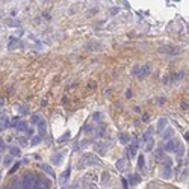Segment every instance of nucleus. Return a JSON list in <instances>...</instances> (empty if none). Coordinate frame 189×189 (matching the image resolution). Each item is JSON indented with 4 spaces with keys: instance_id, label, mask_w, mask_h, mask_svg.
I'll return each mask as SVG.
<instances>
[{
    "instance_id": "nucleus-1",
    "label": "nucleus",
    "mask_w": 189,
    "mask_h": 189,
    "mask_svg": "<svg viewBox=\"0 0 189 189\" xmlns=\"http://www.w3.org/2000/svg\"><path fill=\"white\" fill-rule=\"evenodd\" d=\"M36 180H38V177L35 174H26L24 177L21 179L23 189H33L35 185H36Z\"/></svg>"
},
{
    "instance_id": "nucleus-2",
    "label": "nucleus",
    "mask_w": 189,
    "mask_h": 189,
    "mask_svg": "<svg viewBox=\"0 0 189 189\" xmlns=\"http://www.w3.org/2000/svg\"><path fill=\"white\" fill-rule=\"evenodd\" d=\"M150 71H151V67L148 64H144V65H136L132 73L135 74V76H138V77H145V76L150 74Z\"/></svg>"
},
{
    "instance_id": "nucleus-3",
    "label": "nucleus",
    "mask_w": 189,
    "mask_h": 189,
    "mask_svg": "<svg viewBox=\"0 0 189 189\" xmlns=\"http://www.w3.org/2000/svg\"><path fill=\"white\" fill-rule=\"evenodd\" d=\"M160 53H165V55H179L180 49L179 47H174V45H164L159 49Z\"/></svg>"
},
{
    "instance_id": "nucleus-4",
    "label": "nucleus",
    "mask_w": 189,
    "mask_h": 189,
    "mask_svg": "<svg viewBox=\"0 0 189 189\" xmlns=\"http://www.w3.org/2000/svg\"><path fill=\"white\" fill-rule=\"evenodd\" d=\"M83 160H86V162H85V166H91V165H100V160H98V157H97V156H94V154H91V153L85 154V156H83Z\"/></svg>"
},
{
    "instance_id": "nucleus-5",
    "label": "nucleus",
    "mask_w": 189,
    "mask_h": 189,
    "mask_svg": "<svg viewBox=\"0 0 189 189\" xmlns=\"http://www.w3.org/2000/svg\"><path fill=\"white\" fill-rule=\"evenodd\" d=\"M181 144L179 142L177 139H171V141H168V142L165 144V151H177V148L180 147Z\"/></svg>"
},
{
    "instance_id": "nucleus-6",
    "label": "nucleus",
    "mask_w": 189,
    "mask_h": 189,
    "mask_svg": "<svg viewBox=\"0 0 189 189\" xmlns=\"http://www.w3.org/2000/svg\"><path fill=\"white\" fill-rule=\"evenodd\" d=\"M160 177L162 179H171L173 177V170H171V166H165L164 165V168L160 170Z\"/></svg>"
},
{
    "instance_id": "nucleus-7",
    "label": "nucleus",
    "mask_w": 189,
    "mask_h": 189,
    "mask_svg": "<svg viewBox=\"0 0 189 189\" xmlns=\"http://www.w3.org/2000/svg\"><path fill=\"white\" fill-rule=\"evenodd\" d=\"M138 145H139V141L135 138L132 142L129 144V154L130 156H135V154H136V151H138Z\"/></svg>"
},
{
    "instance_id": "nucleus-8",
    "label": "nucleus",
    "mask_w": 189,
    "mask_h": 189,
    "mask_svg": "<svg viewBox=\"0 0 189 189\" xmlns=\"http://www.w3.org/2000/svg\"><path fill=\"white\" fill-rule=\"evenodd\" d=\"M33 189H49V181H47L45 179H39L38 177L36 185H35V188H33Z\"/></svg>"
},
{
    "instance_id": "nucleus-9",
    "label": "nucleus",
    "mask_w": 189,
    "mask_h": 189,
    "mask_svg": "<svg viewBox=\"0 0 189 189\" xmlns=\"http://www.w3.org/2000/svg\"><path fill=\"white\" fill-rule=\"evenodd\" d=\"M173 135H174V130L171 129V127H166L165 132L162 133V139L168 142V141H171V139H173Z\"/></svg>"
},
{
    "instance_id": "nucleus-10",
    "label": "nucleus",
    "mask_w": 189,
    "mask_h": 189,
    "mask_svg": "<svg viewBox=\"0 0 189 189\" xmlns=\"http://www.w3.org/2000/svg\"><path fill=\"white\" fill-rule=\"evenodd\" d=\"M64 156H65L64 153H55V154H53V156H52V162H53V164H55V165L58 166V165H60V164H62V159H64Z\"/></svg>"
},
{
    "instance_id": "nucleus-11",
    "label": "nucleus",
    "mask_w": 189,
    "mask_h": 189,
    "mask_svg": "<svg viewBox=\"0 0 189 189\" xmlns=\"http://www.w3.org/2000/svg\"><path fill=\"white\" fill-rule=\"evenodd\" d=\"M166 124H168L166 118H159V121H157V132L164 133L165 129H166Z\"/></svg>"
},
{
    "instance_id": "nucleus-12",
    "label": "nucleus",
    "mask_w": 189,
    "mask_h": 189,
    "mask_svg": "<svg viewBox=\"0 0 189 189\" xmlns=\"http://www.w3.org/2000/svg\"><path fill=\"white\" fill-rule=\"evenodd\" d=\"M70 173H71V170H70V168H67V170L62 173V175H60V185H67V180H68L70 179Z\"/></svg>"
},
{
    "instance_id": "nucleus-13",
    "label": "nucleus",
    "mask_w": 189,
    "mask_h": 189,
    "mask_svg": "<svg viewBox=\"0 0 189 189\" xmlns=\"http://www.w3.org/2000/svg\"><path fill=\"white\" fill-rule=\"evenodd\" d=\"M18 44H20L18 39H17L15 36H11V38H9V41H8V50H14Z\"/></svg>"
},
{
    "instance_id": "nucleus-14",
    "label": "nucleus",
    "mask_w": 189,
    "mask_h": 189,
    "mask_svg": "<svg viewBox=\"0 0 189 189\" xmlns=\"http://www.w3.org/2000/svg\"><path fill=\"white\" fill-rule=\"evenodd\" d=\"M151 135H153V127H148L142 135V142H148L151 139Z\"/></svg>"
},
{
    "instance_id": "nucleus-15",
    "label": "nucleus",
    "mask_w": 189,
    "mask_h": 189,
    "mask_svg": "<svg viewBox=\"0 0 189 189\" xmlns=\"http://www.w3.org/2000/svg\"><path fill=\"white\" fill-rule=\"evenodd\" d=\"M41 170H43V171H45L47 174L50 175V177H56V174L53 173V168H52L50 165H47V164H41Z\"/></svg>"
},
{
    "instance_id": "nucleus-16",
    "label": "nucleus",
    "mask_w": 189,
    "mask_h": 189,
    "mask_svg": "<svg viewBox=\"0 0 189 189\" xmlns=\"http://www.w3.org/2000/svg\"><path fill=\"white\" fill-rule=\"evenodd\" d=\"M107 150V144H103V142H97L96 144V151L100 153V154H104Z\"/></svg>"
},
{
    "instance_id": "nucleus-17",
    "label": "nucleus",
    "mask_w": 189,
    "mask_h": 189,
    "mask_svg": "<svg viewBox=\"0 0 189 189\" xmlns=\"http://www.w3.org/2000/svg\"><path fill=\"white\" fill-rule=\"evenodd\" d=\"M38 130H39V135H44L45 130H47V123H45V120H41L38 123Z\"/></svg>"
},
{
    "instance_id": "nucleus-18",
    "label": "nucleus",
    "mask_w": 189,
    "mask_h": 189,
    "mask_svg": "<svg viewBox=\"0 0 189 189\" xmlns=\"http://www.w3.org/2000/svg\"><path fill=\"white\" fill-rule=\"evenodd\" d=\"M126 164H127V160H126V159H120V160H117V164H115L117 170H118V171H124Z\"/></svg>"
},
{
    "instance_id": "nucleus-19",
    "label": "nucleus",
    "mask_w": 189,
    "mask_h": 189,
    "mask_svg": "<svg viewBox=\"0 0 189 189\" xmlns=\"http://www.w3.org/2000/svg\"><path fill=\"white\" fill-rule=\"evenodd\" d=\"M154 157H156V160H157V162H164V159H165V154H164V151H162L160 148H159V150H156V151H154Z\"/></svg>"
},
{
    "instance_id": "nucleus-20",
    "label": "nucleus",
    "mask_w": 189,
    "mask_h": 189,
    "mask_svg": "<svg viewBox=\"0 0 189 189\" xmlns=\"http://www.w3.org/2000/svg\"><path fill=\"white\" fill-rule=\"evenodd\" d=\"M9 154H11L12 157L20 156V154H21V150H20L18 147H9Z\"/></svg>"
},
{
    "instance_id": "nucleus-21",
    "label": "nucleus",
    "mask_w": 189,
    "mask_h": 189,
    "mask_svg": "<svg viewBox=\"0 0 189 189\" xmlns=\"http://www.w3.org/2000/svg\"><path fill=\"white\" fill-rule=\"evenodd\" d=\"M120 142H121V144H129V142H130V135H129V133H121Z\"/></svg>"
},
{
    "instance_id": "nucleus-22",
    "label": "nucleus",
    "mask_w": 189,
    "mask_h": 189,
    "mask_svg": "<svg viewBox=\"0 0 189 189\" xmlns=\"http://www.w3.org/2000/svg\"><path fill=\"white\" fill-rule=\"evenodd\" d=\"M17 130L18 132H27L29 127H27V124H26L24 121H20V123L17 124Z\"/></svg>"
},
{
    "instance_id": "nucleus-23",
    "label": "nucleus",
    "mask_w": 189,
    "mask_h": 189,
    "mask_svg": "<svg viewBox=\"0 0 189 189\" xmlns=\"http://www.w3.org/2000/svg\"><path fill=\"white\" fill-rule=\"evenodd\" d=\"M43 135H36V136H32V139H30V144L32 145H38L39 142H41V141H43Z\"/></svg>"
},
{
    "instance_id": "nucleus-24",
    "label": "nucleus",
    "mask_w": 189,
    "mask_h": 189,
    "mask_svg": "<svg viewBox=\"0 0 189 189\" xmlns=\"http://www.w3.org/2000/svg\"><path fill=\"white\" fill-rule=\"evenodd\" d=\"M12 162H14V157H12L11 154H8V156H5V157H3V165H5V166L12 165Z\"/></svg>"
},
{
    "instance_id": "nucleus-25",
    "label": "nucleus",
    "mask_w": 189,
    "mask_h": 189,
    "mask_svg": "<svg viewBox=\"0 0 189 189\" xmlns=\"http://www.w3.org/2000/svg\"><path fill=\"white\" fill-rule=\"evenodd\" d=\"M71 138V132L68 130V132H65L64 135H62V136H60L59 139H58V142H65V141H68Z\"/></svg>"
},
{
    "instance_id": "nucleus-26",
    "label": "nucleus",
    "mask_w": 189,
    "mask_h": 189,
    "mask_svg": "<svg viewBox=\"0 0 189 189\" xmlns=\"http://www.w3.org/2000/svg\"><path fill=\"white\" fill-rule=\"evenodd\" d=\"M129 180H130V185H136L138 181L141 180V177L138 174H133V175H129Z\"/></svg>"
},
{
    "instance_id": "nucleus-27",
    "label": "nucleus",
    "mask_w": 189,
    "mask_h": 189,
    "mask_svg": "<svg viewBox=\"0 0 189 189\" xmlns=\"http://www.w3.org/2000/svg\"><path fill=\"white\" fill-rule=\"evenodd\" d=\"M104 132H106V126H104V124H102V126L98 127V130H97V138H103Z\"/></svg>"
},
{
    "instance_id": "nucleus-28",
    "label": "nucleus",
    "mask_w": 189,
    "mask_h": 189,
    "mask_svg": "<svg viewBox=\"0 0 189 189\" xmlns=\"http://www.w3.org/2000/svg\"><path fill=\"white\" fill-rule=\"evenodd\" d=\"M153 147H154V139L151 138L150 141H148V142H145V151H151Z\"/></svg>"
},
{
    "instance_id": "nucleus-29",
    "label": "nucleus",
    "mask_w": 189,
    "mask_h": 189,
    "mask_svg": "<svg viewBox=\"0 0 189 189\" xmlns=\"http://www.w3.org/2000/svg\"><path fill=\"white\" fill-rule=\"evenodd\" d=\"M144 166H145V159H144L142 154H141V156L138 157V168H139V170H142Z\"/></svg>"
},
{
    "instance_id": "nucleus-30",
    "label": "nucleus",
    "mask_w": 189,
    "mask_h": 189,
    "mask_svg": "<svg viewBox=\"0 0 189 189\" xmlns=\"http://www.w3.org/2000/svg\"><path fill=\"white\" fill-rule=\"evenodd\" d=\"M6 127H9V120L5 118L3 121H0V130H5Z\"/></svg>"
},
{
    "instance_id": "nucleus-31",
    "label": "nucleus",
    "mask_w": 189,
    "mask_h": 189,
    "mask_svg": "<svg viewBox=\"0 0 189 189\" xmlns=\"http://www.w3.org/2000/svg\"><path fill=\"white\" fill-rule=\"evenodd\" d=\"M94 130H96V124L89 123V124L85 126V132H86V133H91V132H94Z\"/></svg>"
},
{
    "instance_id": "nucleus-32",
    "label": "nucleus",
    "mask_w": 189,
    "mask_h": 189,
    "mask_svg": "<svg viewBox=\"0 0 189 189\" xmlns=\"http://www.w3.org/2000/svg\"><path fill=\"white\" fill-rule=\"evenodd\" d=\"M12 189H23V183H21V180H14V185H12Z\"/></svg>"
},
{
    "instance_id": "nucleus-33",
    "label": "nucleus",
    "mask_w": 189,
    "mask_h": 189,
    "mask_svg": "<svg viewBox=\"0 0 189 189\" xmlns=\"http://www.w3.org/2000/svg\"><path fill=\"white\" fill-rule=\"evenodd\" d=\"M107 181H109V173L104 171V173L102 174V183L104 185V183H107Z\"/></svg>"
},
{
    "instance_id": "nucleus-34",
    "label": "nucleus",
    "mask_w": 189,
    "mask_h": 189,
    "mask_svg": "<svg viewBox=\"0 0 189 189\" xmlns=\"http://www.w3.org/2000/svg\"><path fill=\"white\" fill-rule=\"evenodd\" d=\"M92 120H94V121H100V120H103V113H102V112L94 113V115H92Z\"/></svg>"
},
{
    "instance_id": "nucleus-35",
    "label": "nucleus",
    "mask_w": 189,
    "mask_h": 189,
    "mask_svg": "<svg viewBox=\"0 0 189 189\" xmlns=\"http://www.w3.org/2000/svg\"><path fill=\"white\" fill-rule=\"evenodd\" d=\"M175 153H177V156H183V154H185V147H183V145H180V147L177 148V151H175Z\"/></svg>"
},
{
    "instance_id": "nucleus-36",
    "label": "nucleus",
    "mask_w": 189,
    "mask_h": 189,
    "mask_svg": "<svg viewBox=\"0 0 189 189\" xmlns=\"http://www.w3.org/2000/svg\"><path fill=\"white\" fill-rule=\"evenodd\" d=\"M91 144V139H83L82 142H80V148H85L86 145H89Z\"/></svg>"
},
{
    "instance_id": "nucleus-37",
    "label": "nucleus",
    "mask_w": 189,
    "mask_h": 189,
    "mask_svg": "<svg viewBox=\"0 0 189 189\" xmlns=\"http://www.w3.org/2000/svg\"><path fill=\"white\" fill-rule=\"evenodd\" d=\"M39 121H41V118H39L38 115H33V117H32V124H38Z\"/></svg>"
},
{
    "instance_id": "nucleus-38",
    "label": "nucleus",
    "mask_w": 189,
    "mask_h": 189,
    "mask_svg": "<svg viewBox=\"0 0 189 189\" xmlns=\"http://www.w3.org/2000/svg\"><path fill=\"white\" fill-rule=\"evenodd\" d=\"M20 165H21V164H20V162H18V164H15L14 166L11 168V171H9V173H11V174H14V173H15V171L18 170V168H20Z\"/></svg>"
},
{
    "instance_id": "nucleus-39",
    "label": "nucleus",
    "mask_w": 189,
    "mask_h": 189,
    "mask_svg": "<svg viewBox=\"0 0 189 189\" xmlns=\"http://www.w3.org/2000/svg\"><path fill=\"white\" fill-rule=\"evenodd\" d=\"M185 77V73H179V74H175V77H174V80H181Z\"/></svg>"
},
{
    "instance_id": "nucleus-40",
    "label": "nucleus",
    "mask_w": 189,
    "mask_h": 189,
    "mask_svg": "<svg viewBox=\"0 0 189 189\" xmlns=\"http://www.w3.org/2000/svg\"><path fill=\"white\" fill-rule=\"evenodd\" d=\"M6 24H11V26H18V21H12V20H6Z\"/></svg>"
},
{
    "instance_id": "nucleus-41",
    "label": "nucleus",
    "mask_w": 189,
    "mask_h": 189,
    "mask_svg": "<svg viewBox=\"0 0 189 189\" xmlns=\"http://www.w3.org/2000/svg\"><path fill=\"white\" fill-rule=\"evenodd\" d=\"M18 109H20V112H21V113H27V107H26V106H20Z\"/></svg>"
},
{
    "instance_id": "nucleus-42",
    "label": "nucleus",
    "mask_w": 189,
    "mask_h": 189,
    "mask_svg": "<svg viewBox=\"0 0 189 189\" xmlns=\"http://www.w3.org/2000/svg\"><path fill=\"white\" fill-rule=\"evenodd\" d=\"M157 103L159 104H164L165 103V98H157Z\"/></svg>"
},
{
    "instance_id": "nucleus-43",
    "label": "nucleus",
    "mask_w": 189,
    "mask_h": 189,
    "mask_svg": "<svg viewBox=\"0 0 189 189\" xmlns=\"http://www.w3.org/2000/svg\"><path fill=\"white\" fill-rule=\"evenodd\" d=\"M26 133H27V135H29V138H32V135H33V130H32V129H29V130H27V132H26Z\"/></svg>"
},
{
    "instance_id": "nucleus-44",
    "label": "nucleus",
    "mask_w": 189,
    "mask_h": 189,
    "mask_svg": "<svg viewBox=\"0 0 189 189\" xmlns=\"http://www.w3.org/2000/svg\"><path fill=\"white\" fill-rule=\"evenodd\" d=\"M18 141H20V142H21V145H24V144H26V139H24V138H21V139H18Z\"/></svg>"
},
{
    "instance_id": "nucleus-45",
    "label": "nucleus",
    "mask_w": 189,
    "mask_h": 189,
    "mask_svg": "<svg viewBox=\"0 0 189 189\" xmlns=\"http://www.w3.org/2000/svg\"><path fill=\"white\" fill-rule=\"evenodd\" d=\"M185 139H186V141H189V132H186V133H185Z\"/></svg>"
},
{
    "instance_id": "nucleus-46",
    "label": "nucleus",
    "mask_w": 189,
    "mask_h": 189,
    "mask_svg": "<svg viewBox=\"0 0 189 189\" xmlns=\"http://www.w3.org/2000/svg\"><path fill=\"white\" fill-rule=\"evenodd\" d=\"M3 189H12V188H3Z\"/></svg>"
},
{
    "instance_id": "nucleus-47",
    "label": "nucleus",
    "mask_w": 189,
    "mask_h": 189,
    "mask_svg": "<svg viewBox=\"0 0 189 189\" xmlns=\"http://www.w3.org/2000/svg\"><path fill=\"white\" fill-rule=\"evenodd\" d=\"M188 157H189V151H188Z\"/></svg>"
},
{
    "instance_id": "nucleus-48",
    "label": "nucleus",
    "mask_w": 189,
    "mask_h": 189,
    "mask_svg": "<svg viewBox=\"0 0 189 189\" xmlns=\"http://www.w3.org/2000/svg\"><path fill=\"white\" fill-rule=\"evenodd\" d=\"M0 117H2V115H0Z\"/></svg>"
}]
</instances>
